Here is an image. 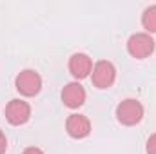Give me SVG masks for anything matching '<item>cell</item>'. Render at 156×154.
<instances>
[{
  "instance_id": "1",
  "label": "cell",
  "mask_w": 156,
  "mask_h": 154,
  "mask_svg": "<svg viewBox=\"0 0 156 154\" xmlns=\"http://www.w3.org/2000/svg\"><path fill=\"white\" fill-rule=\"evenodd\" d=\"M116 118L123 125H136L144 118V105L134 98H127L116 107Z\"/></svg>"
},
{
  "instance_id": "2",
  "label": "cell",
  "mask_w": 156,
  "mask_h": 154,
  "mask_svg": "<svg viewBox=\"0 0 156 154\" xmlns=\"http://www.w3.org/2000/svg\"><path fill=\"white\" fill-rule=\"evenodd\" d=\"M15 85H16V91L20 94L35 96V94H38L40 89H42V78L33 69H24V71L18 73V76L15 80Z\"/></svg>"
},
{
  "instance_id": "3",
  "label": "cell",
  "mask_w": 156,
  "mask_h": 154,
  "mask_svg": "<svg viewBox=\"0 0 156 154\" xmlns=\"http://www.w3.org/2000/svg\"><path fill=\"white\" fill-rule=\"evenodd\" d=\"M127 51L134 58H147L154 51V40L147 33H134L131 38L127 40Z\"/></svg>"
},
{
  "instance_id": "4",
  "label": "cell",
  "mask_w": 156,
  "mask_h": 154,
  "mask_svg": "<svg viewBox=\"0 0 156 154\" xmlns=\"http://www.w3.org/2000/svg\"><path fill=\"white\" fill-rule=\"evenodd\" d=\"M116 78V69L111 62L107 60H100L98 64H94L93 67V83L98 89H107L115 83Z\"/></svg>"
},
{
  "instance_id": "5",
  "label": "cell",
  "mask_w": 156,
  "mask_h": 154,
  "mask_svg": "<svg viewBox=\"0 0 156 154\" xmlns=\"http://www.w3.org/2000/svg\"><path fill=\"white\" fill-rule=\"evenodd\" d=\"M31 107L24 100H11L5 107V118L11 125H22L29 120Z\"/></svg>"
},
{
  "instance_id": "6",
  "label": "cell",
  "mask_w": 156,
  "mask_h": 154,
  "mask_svg": "<svg viewBox=\"0 0 156 154\" xmlns=\"http://www.w3.org/2000/svg\"><path fill=\"white\" fill-rule=\"evenodd\" d=\"M62 102L71 107V109H78L80 105H83L85 102V89L78 83V82H71L64 87L62 91Z\"/></svg>"
},
{
  "instance_id": "7",
  "label": "cell",
  "mask_w": 156,
  "mask_h": 154,
  "mask_svg": "<svg viewBox=\"0 0 156 154\" xmlns=\"http://www.w3.org/2000/svg\"><path fill=\"white\" fill-rule=\"evenodd\" d=\"M66 129L73 138H85L91 132V121L83 114H71L66 121Z\"/></svg>"
},
{
  "instance_id": "8",
  "label": "cell",
  "mask_w": 156,
  "mask_h": 154,
  "mask_svg": "<svg viewBox=\"0 0 156 154\" xmlns=\"http://www.w3.org/2000/svg\"><path fill=\"white\" fill-rule=\"evenodd\" d=\"M69 71L75 78H85L93 73V60L85 53H76L69 58Z\"/></svg>"
},
{
  "instance_id": "9",
  "label": "cell",
  "mask_w": 156,
  "mask_h": 154,
  "mask_svg": "<svg viewBox=\"0 0 156 154\" xmlns=\"http://www.w3.org/2000/svg\"><path fill=\"white\" fill-rule=\"evenodd\" d=\"M142 26L149 31V33H156V5H151L144 11L142 15Z\"/></svg>"
},
{
  "instance_id": "10",
  "label": "cell",
  "mask_w": 156,
  "mask_h": 154,
  "mask_svg": "<svg viewBox=\"0 0 156 154\" xmlns=\"http://www.w3.org/2000/svg\"><path fill=\"white\" fill-rule=\"evenodd\" d=\"M145 151H147V154H156V134H153V136L147 140Z\"/></svg>"
},
{
  "instance_id": "11",
  "label": "cell",
  "mask_w": 156,
  "mask_h": 154,
  "mask_svg": "<svg viewBox=\"0 0 156 154\" xmlns=\"http://www.w3.org/2000/svg\"><path fill=\"white\" fill-rule=\"evenodd\" d=\"M5 149H7V140H5V134L0 131V154L5 152Z\"/></svg>"
},
{
  "instance_id": "12",
  "label": "cell",
  "mask_w": 156,
  "mask_h": 154,
  "mask_svg": "<svg viewBox=\"0 0 156 154\" xmlns=\"http://www.w3.org/2000/svg\"><path fill=\"white\" fill-rule=\"evenodd\" d=\"M22 154H44V152L40 151L38 147H27V149H26Z\"/></svg>"
}]
</instances>
